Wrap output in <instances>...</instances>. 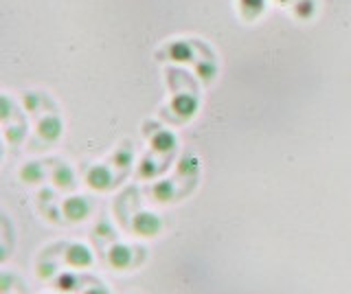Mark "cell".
Returning <instances> with one entry per match:
<instances>
[{
	"instance_id": "1",
	"label": "cell",
	"mask_w": 351,
	"mask_h": 294,
	"mask_svg": "<svg viewBox=\"0 0 351 294\" xmlns=\"http://www.w3.org/2000/svg\"><path fill=\"white\" fill-rule=\"evenodd\" d=\"M134 231L138 235H156L160 231V220L156 215H152V213H138L136 215V220H134Z\"/></svg>"
},
{
	"instance_id": "2",
	"label": "cell",
	"mask_w": 351,
	"mask_h": 294,
	"mask_svg": "<svg viewBox=\"0 0 351 294\" xmlns=\"http://www.w3.org/2000/svg\"><path fill=\"white\" fill-rule=\"evenodd\" d=\"M66 261H69V264L75 266V268H86V266L93 264V255H90V250H88L86 246L75 244V246L69 248V253H66Z\"/></svg>"
},
{
	"instance_id": "3",
	"label": "cell",
	"mask_w": 351,
	"mask_h": 294,
	"mask_svg": "<svg viewBox=\"0 0 351 294\" xmlns=\"http://www.w3.org/2000/svg\"><path fill=\"white\" fill-rule=\"evenodd\" d=\"M88 209H90V206H88V202L84 198H71V200H66V204H64V213L73 222L84 220V217L88 215Z\"/></svg>"
},
{
	"instance_id": "4",
	"label": "cell",
	"mask_w": 351,
	"mask_h": 294,
	"mask_svg": "<svg viewBox=\"0 0 351 294\" xmlns=\"http://www.w3.org/2000/svg\"><path fill=\"white\" fill-rule=\"evenodd\" d=\"M108 261L112 268H128L132 264V253L128 246H112L108 250Z\"/></svg>"
},
{
	"instance_id": "5",
	"label": "cell",
	"mask_w": 351,
	"mask_h": 294,
	"mask_svg": "<svg viewBox=\"0 0 351 294\" xmlns=\"http://www.w3.org/2000/svg\"><path fill=\"white\" fill-rule=\"evenodd\" d=\"M88 184H90L93 189L97 191H104L110 187V171L106 167H93L90 171H88Z\"/></svg>"
},
{
	"instance_id": "6",
	"label": "cell",
	"mask_w": 351,
	"mask_h": 294,
	"mask_svg": "<svg viewBox=\"0 0 351 294\" xmlns=\"http://www.w3.org/2000/svg\"><path fill=\"white\" fill-rule=\"evenodd\" d=\"M77 281H80V279H77L75 275H71V272H64V275L55 277L53 286L58 288L60 292H73L77 288Z\"/></svg>"
},
{
	"instance_id": "7",
	"label": "cell",
	"mask_w": 351,
	"mask_h": 294,
	"mask_svg": "<svg viewBox=\"0 0 351 294\" xmlns=\"http://www.w3.org/2000/svg\"><path fill=\"white\" fill-rule=\"evenodd\" d=\"M40 134L47 138V140H53L60 136V121L58 119H44L40 123Z\"/></svg>"
},
{
	"instance_id": "8",
	"label": "cell",
	"mask_w": 351,
	"mask_h": 294,
	"mask_svg": "<svg viewBox=\"0 0 351 294\" xmlns=\"http://www.w3.org/2000/svg\"><path fill=\"white\" fill-rule=\"evenodd\" d=\"M176 145V138L169 132H158L154 136V149L156 151H169Z\"/></svg>"
},
{
	"instance_id": "9",
	"label": "cell",
	"mask_w": 351,
	"mask_h": 294,
	"mask_svg": "<svg viewBox=\"0 0 351 294\" xmlns=\"http://www.w3.org/2000/svg\"><path fill=\"white\" fill-rule=\"evenodd\" d=\"M55 182H58L60 187H71V184H73V173H71V169L62 167V169L55 171Z\"/></svg>"
},
{
	"instance_id": "10",
	"label": "cell",
	"mask_w": 351,
	"mask_h": 294,
	"mask_svg": "<svg viewBox=\"0 0 351 294\" xmlns=\"http://www.w3.org/2000/svg\"><path fill=\"white\" fill-rule=\"evenodd\" d=\"M173 108H176L178 112H182V114H191V112L195 110V103L189 99V97H180V99L173 103Z\"/></svg>"
},
{
	"instance_id": "11",
	"label": "cell",
	"mask_w": 351,
	"mask_h": 294,
	"mask_svg": "<svg viewBox=\"0 0 351 294\" xmlns=\"http://www.w3.org/2000/svg\"><path fill=\"white\" fill-rule=\"evenodd\" d=\"M20 176L25 178V180H29V182H33V180H40L42 178V171H40L38 165H33V162H31V165H27L25 169L20 171Z\"/></svg>"
},
{
	"instance_id": "12",
	"label": "cell",
	"mask_w": 351,
	"mask_h": 294,
	"mask_svg": "<svg viewBox=\"0 0 351 294\" xmlns=\"http://www.w3.org/2000/svg\"><path fill=\"white\" fill-rule=\"evenodd\" d=\"M154 193H156V198H158V200H169L171 195H173L171 182H162V184H158V187L154 189Z\"/></svg>"
},
{
	"instance_id": "13",
	"label": "cell",
	"mask_w": 351,
	"mask_h": 294,
	"mask_svg": "<svg viewBox=\"0 0 351 294\" xmlns=\"http://www.w3.org/2000/svg\"><path fill=\"white\" fill-rule=\"evenodd\" d=\"M55 272H58L55 264H40V266H38V277H40V279H53Z\"/></svg>"
},
{
	"instance_id": "14",
	"label": "cell",
	"mask_w": 351,
	"mask_h": 294,
	"mask_svg": "<svg viewBox=\"0 0 351 294\" xmlns=\"http://www.w3.org/2000/svg\"><path fill=\"white\" fill-rule=\"evenodd\" d=\"M138 173H141L143 178H149V176H154V173H156V165H154L149 158H145V160H143L141 169H138Z\"/></svg>"
},
{
	"instance_id": "15",
	"label": "cell",
	"mask_w": 351,
	"mask_h": 294,
	"mask_svg": "<svg viewBox=\"0 0 351 294\" xmlns=\"http://www.w3.org/2000/svg\"><path fill=\"white\" fill-rule=\"evenodd\" d=\"M11 281H14V277L7 275V272H3V275H0V292L7 294V292H9V288L14 286V283H11Z\"/></svg>"
},
{
	"instance_id": "16",
	"label": "cell",
	"mask_w": 351,
	"mask_h": 294,
	"mask_svg": "<svg viewBox=\"0 0 351 294\" xmlns=\"http://www.w3.org/2000/svg\"><path fill=\"white\" fill-rule=\"evenodd\" d=\"M195 169V158H184L180 162V173H191Z\"/></svg>"
},
{
	"instance_id": "17",
	"label": "cell",
	"mask_w": 351,
	"mask_h": 294,
	"mask_svg": "<svg viewBox=\"0 0 351 294\" xmlns=\"http://www.w3.org/2000/svg\"><path fill=\"white\" fill-rule=\"evenodd\" d=\"M128 162H130V154H128V151H125V154H119V156H117V165H119V167H125Z\"/></svg>"
},
{
	"instance_id": "18",
	"label": "cell",
	"mask_w": 351,
	"mask_h": 294,
	"mask_svg": "<svg viewBox=\"0 0 351 294\" xmlns=\"http://www.w3.org/2000/svg\"><path fill=\"white\" fill-rule=\"evenodd\" d=\"M84 294H108L104 288H99V286H95V288H90V290H86Z\"/></svg>"
}]
</instances>
